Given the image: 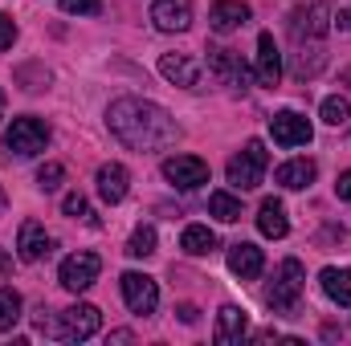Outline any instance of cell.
Segmentation results:
<instances>
[{
  "instance_id": "cb8c5ba5",
  "label": "cell",
  "mask_w": 351,
  "mask_h": 346,
  "mask_svg": "<svg viewBox=\"0 0 351 346\" xmlns=\"http://www.w3.org/2000/svg\"><path fill=\"white\" fill-rule=\"evenodd\" d=\"M208 212H213L221 224H233V220H241V200L229 196V191H213V196H208Z\"/></svg>"
},
{
  "instance_id": "d6a6232c",
  "label": "cell",
  "mask_w": 351,
  "mask_h": 346,
  "mask_svg": "<svg viewBox=\"0 0 351 346\" xmlns=\"http://www.w3.org/2000/svg\"><path fill=\"white\" fill-rule=\"evenodd\" d=\"M176 314H180V318H184V322H188V326H192V322H196V318H200V310H196V306H188V302H184V306H180V310H176Z\"/></svg>"
},
{
  "instance_id": "603a6c76",
  "label": "cell",
  "mask_w": 351,
  "mask_h": 346,
  "mask_svg": "<svg viewBox=\"0 0 351 346\" xmlns=\"http://www.w3.org/2000/svg\"><path fill=\"white\" fill-rule=\"evenodd\" d=\"M180 249H184L188 257H208V253L217 249V232H213L208 224H188L184 237H180Z\"/></svg>"
},
{
  "instance_id": "f546056e",
  "label": "cell",
  "mask_w": 351,
  "mask_h": 346,
  "mask_svg": "<svg viewBox=\"0 0 351 346\" xmlns=\"http://www.w3.org/2000/svg\"><path fill=\"white\" fill-rule=\"evenodd\" d=\"M62 8L70 16H98L102 12V0H62Z\"/></svg>"
},
{
  "instance_id": "52a82bcc",
  "label": "cell",
  "mask_w": 351,
  "mask_h": 346,
  "mask_svg": "<svg viewBox=\"0 0 351 346\" xmlns=\"http://www.w3.org/2000/svg\"><path fill=\"white\" fill-rule=\"evenodd\" d=\"M119 285H123V302H127L131 314H143V318L156 314V306H160V285H156L147 273H123Z\"/></svg>"
},
{
  "instance_id": "e575fe53",
  "label": "cell",
  "mask_w": 351,
  "mask_h": 346,
  "mask_svg": "<svg viewBox=\"0 0 351 346\" xmlns=\"http://www.w3.org/2000/svg\"><path fill=\"white\" fill-rule=\"evenodd\" d=\"M0 114H4V90H0Z\"/></svg>"
},
{
  "instance_id": "30bf717a",
  "label": "cell",
  "mask_w": 351,
  "mask_h": 346,
  "mask_svg": "<svg viewBox=\"0 0 351 346\" xmlns=\"http://www.w3.org/2000/svg\"><path fill=\"white\" fill-rule=\"evenodd\" d=\"M160 74H164L172 86L196 90L204 70H200V62H196V57H188V53H164V57H160Z\"/></svg>"
},
{
  "instance_id": "3957f363",
  "label": "cell",
  "mask_w": 351,
  "mask_h": 346,
  "mask_svg": "<svg viewBox=\"0 0 351 346\" xmlns=\"http://www.w3.org/2000/svg\"><path fill=\"white\" fill-rule=\"evenodd\" d=\"M265 163H269L265 143L262 139H250V143L229 159V183H233L237 191H254V187L262 183V175H265Z\"/></svg>"
},
{
  "instance_id": "484cf974",
  "label": "cell",
  "mask_w": 351,
  "mask_h": 346,
  "mask_svg": "<svg viewBox=\"0 0 351 346\" xmlns=\"http://www.w3.org/2000/svg\"><path fill=\"white\" fill-rule=\"evenodd\" d=\"M152 253H156V228H152V224H139V228L131 232V241H127V257L147 261Z\"/></svg>"
},
{
  "instance_id": "9c48e42d",
  "label": "cell",
  "mask_w": 351,
  "mask_h": 346,
  "mask_svg": "<svg viewBox=\"0 0 351 346\" xmlns=\"http://www.w3.org/2000/svg\"><path fill=\"white\" fill-rule=\"evenodd\" d=\"M164 179L180 191H192V187L208 183V163L196 155H172V159H164Z\"/></svg>"
},
{
  "instance_id": "d4e9b609",
  "label": "cell",
  "mask_w": 351,
  "mask_h": 346,
  "mask_svg": "<svg viewBox=\"0 0 351 346\" xmlns=\"http://www.w3.org/2000/svg\"><path fill=\"white\" fill-rule=\"evenodd\" d=\"M16 322H21V293L12 285H4L0 289V334H8Z\"/></svg>"
},
{
  "instance_id": "44dd1931",
  "label": "cell",
  "mask_w": 351,
  "mask_h": 346,
  "mask_svg": "<svg viewBox=\"0 0 351 346\" xmlns=\"http://www.w3.org/2000/svg\"><path fill=\"white\" fill-rule=\"evenodd\" d=\"M315 175H319V168H315V159H290V163H282L278 168V183L282 187H290V191H298V187H311L315 183Z\"/></svg>"
},
{
  "instance_id": "f1b7e54d",
  "label": "cell",
  "mask_w": 351,
  "mask_h": 346,
  "mask_svg": "<svg viewBox=\"0 0 351 346\" xmlns=\"http://www.w3.org/2000/svg\"><path fill=\"white\" fill-rule=\"evenodd\" d=\"M62 179H66V168H62V163H45V168L37 172V187H41V191H58Z\"/></svg>"
},
{
  "instance_id": "ac0fdd59",
  "label": "cell",
  "mask_w": 351,
  "mask_h": 346,
  "mask_svg": "<svg viewBox=\"0 0 351 346\" xmlns=\"http://www.w3.org/2000/svg\"><path fill=\"white\" fill-rule=\"evenodd\" d=\"M258 82L262 86H278L282 82V53L274 45V33L258 37Z\"/></svg>"
},
{
  "instance_id": "7a4b0ae2",
  "label": "cell",
  "mask_w": 351,
  "mask_h": 346,
  "mask_svg": "<svg viewBox=\"0 0 351 346\" xmlns=\"http://www.w3.org/2000/svg\"><path fill=\"white\" fill-rule=\"evenodd\" d=\"M302 281H306L302 261L286 257L282 265H278L274 285L265 289V306H269L274 314H294V310H298V302H302Z\"/></svg>"
},
{
  "instance_id": "7c38bea8",
  "label": "cell",
  "mask_w": 351,
  "mask_h": 346,
  "mask_svg": "<svg viewBox=\"0 0 351 346\" xmlns=\"http://www.w3.org/2000/svg\"><path fill=\"white\" fill-rule=\"evenodd\" d=\"M16 249H21V261H45L53 253V237L45 232V224H37V220H25L21 224V237H16Z\"/></svg>"
},
{
  "instance_id": "8fae6325",
  "label": "cell",
  "mask_w": 351,
  "mask_h": 346,
  "mask_svg": "<svg viewBox=\"0 0 351 346\" xmlns=\"http://www.w3.org/2000/svg\"><path fill=\"white\" fill-rule=\"evenodd\" d=\"M152 21H156L160 33H184L192 25V0H156Z\"/></svg>"
},
{
  "instance_id": "836d02e7",
  "label": "cell",
  "mask_w": 351,
  "mask_h": 346,
  "mask_svg": "<svg viewBox=\"0 0 351 346\" xmlns=\"http://www.w3.org/2000/svg\"><path fill=\"white\" fill-rule=\"evenodd\" d=\"M0 273H8V257L4 253H0Z\"/></svg>"
},
{
  "instance_id": "7402d4cb",
  "label": "cell",
  "mask_w": 351,
  "mask_h": 346,
  "mask_svg": "<svg viewBox=\"0 0 351 346\" xmlns=\"http://www.w3.org/2000/svg\"><path fill=\"white\" fill-rule=\"evenodd\" d=\"M319 285H323V293L335 302V306H351V269H323L319 273Z\"/></svg>"
},
{
  "instance_id": "ba28073f",
  "label": "cell",
  "mask_w": 351,
  "mask_h": 346,
  "mask_svg": "<svg viewBox=\"0 0 351 346\" xmlns=\"http://www.w3.org/2000/svg\"><path fill=\"white\" fill-rule=\"evenodd\" d=\"M269 135H274L278 147H306V143L315 139L311 122H306L302 114H294V110H278V114L269 118Z\"/></svg>"
},
{
  "instance_id": "83f0119b",
  "label": "cell",
  "mask_w": 351,
  "mask_h": 346,
  "mask_svg": "<svg viewBox=\"0 0 351 346\" xmlns=\"http://www.w3.org/2000/svg\"><path fill=\"white\" fill-rule=\"evenodd\" d=\"M62 212H66V216H74V220H86V224H98V216L90 212V204H86V196H82V191H70V196L62 200Z\"/></svg>"
},
{
  "instance_id": "e0dca14e",
  "label": "cell",
  "mask_w": 351,
  "mask_h": 346,
  "mask_svg": "<svg viewBox=\"0 0 351 346\" xmlns=\"http://www.w3.org/2000/svg\"><path fill=\"white\" fill-rule=\"evenodd\" d=\"M229 269H233V277H241V281H254V277L265 269L262 249H258V245H250V241H237V245L229 249Z\"/></svg>"
},
{
  "instance_id": "d6986e66",
  "label": "cell",
  "mask_w": 351,
  "mask_h": 346,
  "mask_svg": "<svg viewBox=\"0 0 351 346\" xmlns=\"http://www.w3.org/2000/svg\"><path fill=\"white\" fill-rule=\"evenodd\" d=\"M290 29H294V37H298V41H302V37L319 41V37L327 33V4H311V8H298V12L290 16Z\"/></svg>"
},
{
  "instance_id": "8992f818",
  "label": "cell",
  "mask_w": 351,
  "mask_h": 346,
  "mask_svg": "<svg viewBox=\"0 0 351 346\" xmlns=\"http://www.w3.org/2000/svg\"><path fill=\"white\" fill-rule=\"evenodd\" d=\"M98 273H102V261L98 253H70V257L62 261V269H58V281H62V289H70V293H82L90 289L94 281H98Z\"/></svg>"
},
{
  "instance_id": "9a60e30c",
  "label": "cell",
  "mask_w": 351,
  "mask_h": 346,
  "mask_svg": "<svg viewBox=\"0 0 351 346\" xmlns=\"http://www.w3.org/2000/svg\"><path fill=\"white\" fill-rule=\"evenodd\" d=\"M250 16H254V12H250L245 0H217V4L208 8V25H213V33H233V29H241Z\"/></svg>"
},
{
  "instance_id": "5b68a950",
  "label": "cell",
  "mask_w": 351,
  "mask_h": 346,
  "mask_svg": "<svg viewBox=\"0 0 351 346\" xmlns=\"http://www.w3.org/2000/svg\"><path fill=\"white\" fill-rule=\"evenodd\" d=\"M98 326H102V314H98L94 306H70V310L58 314L53 334H58L62 343H86V338L98 334Z\"/></svg>"
},
{
  "instance_id": "6da1fadb",
  "label": "cell",
  "mask_w": 351,
  "mask_h": 346,
  "mask_svg": "<svg viewBox=\"0 0 351 346\" xmlns=\"http://www.w3.org/2000/svg\"><path fill=\"white\" fill-rule=\"evenodd\" d=\"M106 127H110V135L123 147L143 151V155L168 151V147L180 143V122L164 106H156L147 98H119V102H110L106 106Z\"/></svg>"
},
{
  "instance_id": "2e32d148",
  "label": "cell",
  "mask_w": 351,
  "mask_h": 346,
  "mask_svg": "<svg viewBox=\"0 0 351 346\" xmlns=\"http://www.w3.org/2000/svg\"><path fill=\"white\" fill-rule=\"evenodd\" d=\"M127 191H131V175H127L123 163H102L98 168V196L106 204H123Z\"/></svg>"
},
{
  "instance_id": "1f68e13d",
  "label": "cell",
  "mask_w": 351,
  "mask_h": 346,
  "mask_svg": "<svg viewBox=\"0 0 351 346\" xmlns=\"http://www.w3.org/2000/svg\"><path fill=\"white\" fill-rule=\"evenodd\" d=\"M335 196H339V200H348V204H351V172H343L339 179H335Z\"/></svg>"
},
{
  "instance_id": "4316f807",
  "label": "cell",
  "mask_w": 351,
  "mask_h": 346,
  "mask_svg": "<svg viewBox=\"0 0 351 346\" xmlns=\"http://www.w3.org/2000/svg\"><path fill=\"white\" fill-rule=\"evenodd\" d=\"M348 118H351V102L348 98H339V94L323 98V122H327V127H343Z\"/></svg>"
},
{
  "instance_id": "d590c367",
  "label": "cell",
  "mask_w": 351,
  "mask_h": 346,
  "mask_svg": "<svg viewBox=\"0 0 351 346\" xmlns=\"http://www.w3.org/2000/svg\"><path fill=\"white\" fill-rule=\"evenodd\" d=\"M0 208H4V191H0Z\"/></svg>"
},
{
  "instance_id": "ffe728a7",
  "label": "cell",
  "mask_w": 351,
  "mask_h": 346,
  "mask_svg": "<svg viewBox=\"0 0 351 346\" xmlns=\"http://www.w3.org/2000/svg\"><path fill=\"white\" fill-rule=\"evenodd\" d=\"M258 228H262V237H269V241H282V237L290 232V220H286L282 200H262V208H258Z\"/></svg>"
},
{
  "instance_id": "277c9868",
  "label": "cell",
  "mask_w": 351,
  "mask_h": 346,
  "mask_svg": "<svg viewBox=\"0 0 351 346\" xmlns=\"http://www.w3.org/2000/svg\"><path fill=\"white\" fill-rule=\"evenodd\" d=\"M4 147H12L21 159H33V155H41V151L49 147V127H45L41 118H33V114H25V118H12Z\"/></svg>"
},
{
  "instance_id": "4dcf8cb0",
  "label": "cell",
  "mask_w": 351,
  "mask_h": 346,
  "mask_svg": "<svg viewBox=\"0 0 351 346\" xmlns=\"http://www.w3.org/2000/svg\"><path fill=\"white\" fill-rule=\"evenodd\" d=\"M12 41H16V21L8 12H0V53L12 49Z\"/></svg>"
},
{
  "instance_id": "5bb4252c",
  "label": "cell",
  "mask_w": 351,
  "mask_h": 346,
  "mask_svg": "<svg viewBox=\"0 0 351 346\" xmlns=\"http://www.w3.org/2000/svg\"><path fill=\"white\" fill-rule=\"evenodd\" d=\"M208 70H213V78H221L225 86H241L250 82V70L241 66V57L233 53V49H208Z\"/></svg>"
},
{
  "instance_id": "4fadbf2b",
  "label": "cell",
  "mask_w": 351,
  "mask_h": 346,
  "mask_svg": "<svg viewBox=\"0 0 351 346\" xmlns=\"http://www.w3.org/2000/svg\"><path fill=\"white\" fill-rule=\"evenodd\" d=\"M250 334V314L241 310V306H221L217 310V330H213V338L221 346H233L241 343Z\"/></svg>"
}]
</instances>
